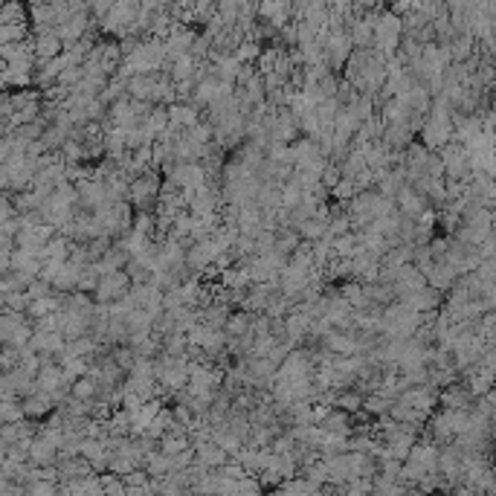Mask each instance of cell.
I'll use <instances>...</instances> for the list:
<instances>
[{
	"label": "cell",
	"instance_id": "6da1fadb",
	"mask_svg": "<svg viewBox=\"0 0 496 496\" xmlns=\"http://www.w3.org/2000/svg\"><path fill=\"white\" fill-rule=\"evenodd\" d=\"M131 287H134L131 273L128 270H116V273H108V276L99 279V287L93 290V296H96V302H108L111 305V302L122 299Z\"/></svg>",
	"mask_w": 496,
	"mask_h": 496
},
{
	"label": "cell",
	"instance_id": "7a4b0ae2",
	"mask_svg": "<svg viewBox=\"0 0 496 496\" xmlns=\"http://www.w3.org/2000/svg\"><path fill=\"white\" fill-rule=\"evenodd\" d=\"M154 194H160V178L154 175L151 168L145 171V175H140L137 180H131V201L142 209L154 201Z\"/></svg>",
	"mask_w": 496,
	"mask_h": 496
},
{
	"label": "cell",
	"instance_id": "3957f363",
	"mask_svg": "<svg viewBox=\"0 0 496 496\" xmlns=\"http://www.w3.org/2000/svg\"><path fill=\"white\" fill-rule=\"evenodd\" d=\"M131 412V433L134 435H145V430L151 427V421L160 415V404L157 401H145L140 404L137 409H128Z\"/></svg>",
	"mask_w": 496,
	"mask_h": 496
},
{
	"label": "cell",
	"instance_id": "277c9868",
	"mask_svg": "<svg viewBox=\"0 0 496 496\" xmlns=\"http://www.w3.org/2000/svg\"><path fill=\"white\" fill-rule=\"evenodd\" d=\"M322 427L328 433H337V435H349V412L340 409V412H328L322 418Z\"/></svg>",
	"mask_w": 496,
	"mask_h": 496
},
{
	"label": "cell",
	"instance_id": "5b68a950",
	"mask_svg": "<svg viewBox=\"0 0 496 496\" xmlns=\"http://www.w3.org/2000/svg\"><path fill=\"white\" fill-rule=\"evenodd\" d=\"M204 322H209V326H215V328L227 326V322H230V308H227L224 302H215V305H209V308H206V314H204Z\"/></svg>",
	"mask_w": 496,
	"mask_h": 496
},
{
	"label": "cell",
	"instance_id": "8992f818",
	"mask_svg": "<svg viewBox=\"0 0 496 496\" xmlns=\"http://www.w3.org/2000/svg\"><path fill=\"white\" fill-rule=\"evenodd\" d=\"M334 401H337V407H340V409H345V412H357V409H360V404H363V398H360L357 392H340Z\"/></svg>",
	"mask_w": 496,
	"mask_h": 496
}]
</instances>
